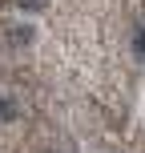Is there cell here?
Segmentation results:
<instances>
[{"label":"cell","mask_w":145,"mask_h":153,"mask_svg":"<svg viewBox=\"0 0 145 153\" xmlns=\"http://www.w3.org/2000/svg\"><path fill=\"white\" fill-rule=\"evenodd\" d=\"M8 40H12V45H28L32 28H28V24H12V28H8Z\"/></svg>","instance_id":"6da1fadb"},{"label":"cell","mask_w":145,"mask_h":153,"mask_svg":"<svg viewBox=\"0 0 145 153\" xmlns=\"http://www.w3.org/2000/svg\"><path fill=\"white\" fill-rule=\"evenodd\" d=\"M137 53H141V56H145V28H141V32H137Z\"/></svg>","instance_id":"277c9868"},{"label":"cell","mask_w":145,"mask_h":153,"mask_svg":"<svg viewBox=\"0 0 145 153\" xmlns=\"http://www.w3.org/2000/svg\"><path fill=\"white\" fill-rule=\"evenodd\" d=\"M12 117H16V105L8 97H0V121H12Z\"/></svg>","instance_id":"7a4b0ae2"},{"label":"cell","mask_w":145,"mask_h":153,"mask_svg":"<svg viewBox=\"0 0 145 153\" xmlns=\"http://www.w3.org/2000/svg\"><path fill=\"white\" fill-rule=\"evenodd\" d=\"M45 4H48V0H20V8H28V12H40Z\"/></svg>","instance_id":"3957f363"}]
</instances>
